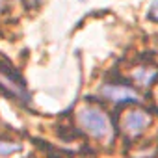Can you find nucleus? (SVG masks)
I'll use <instances>...</instances> for the list:
<instances>
[{
    "mask_svg": "<svg viewBox=\"0 0 158 158\" xmlns=\"http://www.w3.org/2000/svg\"><path fill=\"white\" fill-rule=\"evenodd\" d=\"M78 123L95 139H104L112 132V125L108 121V115L97 106H84L78 112Z\"/></svg>",
    "mask_w": 158,
    "mask_h": 158,
    "instance_id": "obj_1",
    "label": "nucleus"
},
{
    "mask_svg": "<svg viewBox=\"0 0 158 158\" xmlns=\"http://www.w3.org/2000/svg\"><path fill=\"white\" fill-rule=\"evenodd\" d=\"M149 125H151V115L139 108H132V110L125 112V115L121 119V130L128 138H138L139 134H143L147 130Z\"/></svg>",
    "mask_w": 158,
    "mask_h": 158,
    "instance_id": "obj_2",
    "label": "nucleus"
},
{
    "mask_svg": "<svg viewBox=\"0 0 158 158\" xmlns=\"http://www.w3.org/2000/svg\"><path fill=\"white\" fill-rule=\"evenodd\" d=\"M102 95L104 99L112 101V102H136L139 101V95L134 91V88L125 86V84H108L102 88Z\"/></svg>",
    "mask_w": 158,
    "mask_h": 158,
    "instance_id": "obj_3",
    "label": "nucleus"
},
{
    "mask_svg": "<svg viewBox=\"0 0 158 158\" xmlns=\"http://www.w3.org/2000/svg\"><path fill=\"white\" fill-rule=\"evenodd\" d=\"M0 88H2L4 93L11 95L17 101H23V102L28 101V91H26L24 84L21 80H15V76L6 71H0Z\"/></svg>",
    "mask_w": 158,
    "mask_h": 158,
    "instance_id": "obj_4",
    "label": "nucleus"
},
{
    "mask_svg": "<svg viewBox=\"0 0 158 158\" xmlns=\"http://www.w3.org/2000/svg\"><path fill=\"white\" fill-rule=\"evenodd\" d=\"M132 76H134V80H136L139 86H151L152 80L158 76V71H156L154 67H139V69L134 71Z\"/></svg>",
    "mask_w": 158,
    "mask_h": 158,
    "instance_id": "obj_5",
    "label": "nucleus"
},
{
    "mask_svg": "<svg viewBox=\"0 0 158 158\" xmlns=\"http://www.w3.org/2000/svg\"><path fill=\"white\" fill-rule=\"evenodd\" d=\"M21 151V143H15V141H0V156H8V154H13Z\"/></svg>",
    "mask_w": 158,
    "mask_h": 158,
    "instance_id": "obj_6",
    "label": "nucleus"
},
{
    "mask_svg": "<svg viewBox=\"0 0 158 158\" xmlns=\"http://www.w3.org/2000/svg\"><path fill=\"white\" fill-rule=\"evenodd\" d=\"M149 19L158 23V0H154V2L151 4V8H149Z\"/></svg>",
    "mask_w": 158,
    "mask_h": 158,
    "instance_id": "obj_7",
    "label": "nucleus"
},
{
    "mask_svg": "<svg viewBox=\"0 0 158 158\" xmlns=\"http://www.w3.org/2000/svg\"><path fill=\"white\" fill-rule=\"evenodd\" d=\"M2 8H4V4H2V2H0V11H2Z\"/></svg>",
    "mask_w": 158,
    "mask_h": 158,
    "instance_id": "obj_8",
    "label": "nucleus"
}]
</instances>
